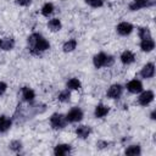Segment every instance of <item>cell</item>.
Instances as JSON below:
<instances>
[{
  "mask_svg": "<svg viewBox=\"0 0 156 156\" xmlns=\"http://www.w3.org/2000/svg\"><path fill=\"white\" fill-rule=\"evenodd\" d=\"M28 45L30 49V52L34 55L41 54L44 51H46L48 49H50V43L39 33H33L28 37Z\"/></svg>",
  "mask_w": 156,
  "mask_h": 156,
  "instance_id": "1",
  "label": "cell"
},
{
  "mask_svg": "<svg viewBox=\"0 0 156 156\" xmlns=\"http://www.w3.org/2000/svg\"><path fill=\"white\" fill-rule=\"evenodd\" d=\"M67 119H66V115L62 113H52L50 117V126L52 129H62L66 127L67 124Z\"/></svg>",
  "mask_w": 156,
  "mask_h": 156,
  "instance_id": "2",
  "label": "cell"
},
{
  "mask_svg": "<svg viewBox=\"0 0 156 156\" xmlns=\"http://www.w3.org/2000/svg\"><path fill=\"white\" fill-rule=\"evenodd\" d=\"M155 99V94L152 90H141L138 96V104L140 106H147L150 105Z\"/></svg>",
  "mask_w": 156,
  "mask_h": 156,
  "instance_id": "3",
  "label": "cell"
},
{
  "mask_svg": "<svg viewBox=\"0 0 156 156\" xmlns=\"http://www.w3.org/2000/svg\"><path fill=\"white\" fill-rule=\"evenodd\" d=\"M83 111L79 108V107H72L67 113H66V119L67 122L69 123H76V122H79L82 121L83 118Z\"/></svg>",
  "mask_w": 156,
  "mask_h": 156,
  "instance_id": "4",
  "label": "cell"
},
{
  "mask_svg": "<svg viewBox=\"0 0 156 156\" xmlns=\"http://www.w3.org/2000/svg\"><path fill=\"white\" fill-rule=\"evenodd\" d=\"M151 5H154V0H132L129 2L128 7L130 11H139V10L149 7Z\"/></svg>",
  "mask_w": 156,
  "mask_h": 156,
  "instance_id": "5",
  "label": "cell"
},
{
  "mask_svg": "<svg viewBox=\"0 0 156 156\" xmlns=\"http://www.w3.org/2000/svg\"><path fill=\"white\" fill-rule=\"evenodd\" d=\"M122 94H123V87L118 83L112 84L106 91V95L110 99H119L122 96Z\"/></svg>",
  "mask_w": 156,
  "mask_h": 156,
  "instance_id": "6",
  "label": "cell"
},
{
  "mask_svg": "<svg viewBox=\"0 0 156 156\" xmlns=\"http://www.w3.org/2000/svg\"><path fill=\"white\" fill-rule=\"evenodd\" d=\"M133 29H134L133 24L129 23V22H126V21L119 22V23L116 26V30H117V33H118L119 35H122V37L129 35V34L133 32Z\"/></svg>",
  "mask_w": 156,
  "mask_h": 156,
  "instance_id": "7",
  "label": "cell"
},
{
  "mask_svg": "<svg viewBox=\"0 0 156 156\" xmlns=\"http://www.w3.org/2000/svg\"><path fill=\"white\" fill-rule=\"evenodd\" d=\"M140 77L144 79H150L155 76V65L152 62H147L146 65H144L140 69Z\"/></svg>",
  "mask_w": 156,
  "mask_h": 156,
  "instance_id": "8",
  "label": "cell"
},
{
  "mask_svg": "<svg viewBox=\"0 0 156 156\" xmlns=\"http://www.w3.org/2000/svg\"><path fill=\"white\" fill-rule=\"evenodd\" d=\"M126 88H127V90H128L129 93H132V94H139V93L143 90V83H141V80H139V79H132V80H129V82L127 83Z\"/></svg>",
  "mask_w": 156,
  "mask_h": 156,
  "instance_id": "9",
  "label": "cell"
},
{
  "mask_svg": "<svg viewBox=\"0 0 156 156\" xmlns=\"http://www.w3.org/2000/svg\"><path fill=\"white\" fill-rule=\"evenodd\" d=\"M72 150V146L69 144H65V143H61V144H57L55 145L54 147V155L55 156H66L71 152Z\"/></svg>",
  "mask_w": 156,
  "mask_h": 156,
  "instance_id": "10",
  "label": "cell"
},
{
  "mask_svg": "<svg viewBox=\"0 0 156 156\" xmlns=\"http://www.w3.org/2000/svg\"><path fill=\"white\" fill-rule=\"evenodd\" d=\"M106 57L107 54L105 52H99L96 55L93 56V65L95 68H101V67H106Z\"/></svg>",
  "mask_w": 156,
  "mask_h": 156,
  "instance_id": "11",
  "label": "cell"
},
{
  "mask_svg": "<svg viewBox=\"0 0 156 156\" xmlns=\"http://www.w3.org/2000/svg\"><path fill=\"white\" fill-rule=\"evenodd\" d=\"M141 51L144 52H151L154 49H155V40L151 38H146V39H141L140 44H139Z\"/></svg>",
  "mask_w": 156,
  "mask_h": 156,
  "instance_id": "12",
  "label": "cell"
},
{
  "mask_svg": "<svg viewBox=\"0 0 156 156\" xmlns=\"http://www.w3.org/2000/svg\"><path fill=\"white\" fill-rule=\"evenodd\" d=\"M76 135L79 138V139H87L90 134H91V128L89 126H85V124H82V126H78L74 130Z\"/></svg>",
  "mask_w": 156,
  "mask_h": 156,
  "instance_id": "13",
  "label": "cell"
},
{
  "mask_svg": "<svg viewBox=\"0 0 156 156\" xmlns=\"http://www.w3.org/2000/svg\"><path fill=\"white\" fill-rule=\"evenodd\" d=\"M119 60H121V62L123 63V65H130V63H133L134 61H135V55H134V52L133 51H130V50H124L122 54H121V56H119Z\"/></svg>",
  "mask_w": 156,
  "mask_h": 156,
  "instance_id": "14",
  "label": "cell"
},
{
  "mask_svg": "<svg viewBox=\"0 0 156 156\" xmlns=\"http://www.w3.org/2000/svg\"><path fill=\"white\" fill-rule=\"evenodd\" d=\"M108 112H110L108 106H106V105H104V104H99V105H96L95 108H94V116H95L96 118H104L105 116H107Z\"/></svg>",
  "mask_w": 156,
  "mask_h": 156,
  "instance_id": "15",
  "label": "cell"
},
{
  "mask_svg": "<svg viewBox=\"0 0 156 156\" xmlns=\"http://www.w3.org/2000/svg\"><path fill=\"white\" fill-rule=\"evenodd\" d=\"M21 94H22L23 100H24V101H28V102L33 101L34 98H35L34 90H33L32 88H29V87H23V88L21 89Z\"/></svg>",
  "mask_w": 156,
  "mask_h": 156,
  "instance_id": "16",
  "label": "cell"
},
{
  "mask_svg": "<svg viewBox=\"0 0 156 156\" xmlns=\"http://www.w3.org/2000/svg\"><path fill=\"white\" fill-rule=\"evenodd\" d=\"M124 154L126 155H130V156H138L141 154V147L140 145L138 144H132V145H128L124 150Z\"/></svg>",
  "mask_w": 156,
  "mask_h": 156,
  "instance_id": "17",
  "label": "cell"
},
{
  "mask_svg": "<svg viewBox=\"0 0 156 156\" xmlns=\"http://www.w3.org/2000/svg\"><path fill=\"white\" fill-rule=\"evenodd\" d=\"M48 27H49V29H50L51 32H58V30H61V28H62V23H61V21H60L58 18L54 17V18L49 20Z\"/></svg>",
  "mask_w": 156,
  "mask_h": 156,
  "instance_id": "18",
  "label": "cell"
},
{
  "mask_svg": "<svg viewBox=\"0 0 156 156\" xmlns=\"http://www.w3.org/2000/svg\"><path fill=\"white\" fill-rule=\"evenodd\" d=\"M66 87L69 90H79L82 88V83L78 78H69L66 83Z\"/></svg>",
  "mask_w": 156,
  "mask_h": 156,
  "instance_id": "19",
  "label": "cell"
},
{
  "mask_svg": "<svg viewBox=\"0 0 156 156\" xmlns=\"http://www.w3.org/2000/svg\"><path fill=\"white\" fill-rule=\"evenodd\" d=\"M77 40L76 39H68L67 41H65L63 43V45H62V50L65 51V52H72L76 48H77Z\"/></svg>",
  "mask_w": 156,
  "mask_h": 156,
  "instance_id": "20",
  "label": "cell"
},
{
  "mask_svg": "<svg viewBox=\"0 0 156 156\" xmlns=\"http://www.w3.org/2000/svg\"><path fill=\"white\" fill-rule=\"evenodd\" d=\"M11 124H12V122H11V119L9 118V117H6V116H0V132H6V130H9L10 128H11Z\"/></svg>",
  "mask_w": 156,
  "mask_h": 156,
  "instance_id": "21",
  "label": "cell"
},
{
  "mask_svg": "<svg viewBox=\"0 0 156 156\" xmlns=\"http://www.w3.org/2000/svg\"><path fill=\"white\" fill-rule=\"evenodd\" d=\"M15 48V40L12 38H4L1 39V49L5 51H10Z\"/></svg>",
  "mask_w": 156,
  "mask_h": 156,
  "instance_id": "22",
  "label": "cell"
},
{
  "mask_svg": "<svg viewBox=\"0 0 156 156\" xmlns=\"http://www.w3.org/2000/svg\"><path fill=\"white\" fill-rule=\"evenodd\" d=\"M54 10H55V6H54V4L52 2H45L44 5H43V7H41V15L43 16H45V17H49L52 12H54Z\"/></svg>",
  "mask_w": 156,
  "mask_h": 156,
  "instance_id": "23",
  "label": "cell"
},
{
  "mask_svg": "<svg viewBox=\"0 0 156 156\" xmlns=\"http://www.w3.org/2000/svg\"><path fill=\"white\" fill-rule=\"evenodd\" d=\"M57 99H58L60 102H67V101H69V99H71V90L69 89H65V90L60 91L58 95H57Z\"/></svg>",
  "mask_w": 156,
  "mask_h": 156,
  "instance_id": "24",
  "label": "cell"
},
{
  "mask_svg": "<svg viewBox=\"0 0 156 156\" xmlns=\"http://www.w3.org/2000/svg\"><path fill=\"white\" fill-rule=\"evenodd\" d=\"M138 35L140 39H146V38H151V32L147 27H139L138 28Z\"/></svg>",
  "mask_w": 156,
  "mask_h": 156,
  "instance_id": "25",
  "label": "cell"
},
{
  "mask_svg": "<svg viewBox=\"0 0 156 156\" xmlns=\"http://www.w3.org/2000/svg\"><path fill=\"white\" fill-rule=\"evenodd\" d=\"M85 2H87L89 6L94 7V9L101 7V6L104 5V0H85Z\"/></svg>",
  "mask_w": 156,
  "mask_h": 156,
  "instance_id": "26",
  "label": "cell"
},
{
  "mask_svg": "<svg viewBox=\"0 0 156 156\" xmlns=\"http://www.w3.org/2000/svg\"><path fill=\"white\" fill-rule=\"evenodd\" d=\"M9 147H10L11 150H13V151H20V150L22 149V143H21L20 140H13V141L10 143Z\"/></svg>",
  "mask_w": 156,
  "mask_h": 156,
  "instance_id": "27",
  "label": "cell"
},
{
  "mask_svg": "<svg viewBox=\"0 0 156 156\" xmlns=\"http://www.w3.org/2000/svg\"><path fill=\"white\" fill-rule=\"evenodd\" d=\"M6 90H7V84L5 82H1L0 80V96L4 95L6 93Z\"/></svg>",
  "mask_w": 156,
  "mask_h": 156,
  "instance_id": "28",
  "label": "cell"
},
{
  "mask_svg": "<svg viewBox=\"0 0 156 156\" xmlns=\"http://www.w3.org/2000/svg\"><path fill=\"white\" fill-rule=\"evenodd\" d=\"M32 2V0H16V4L20 6H28Z\"/></svg>",
  "mask_w": 156,
  "mask_h": 156,
  "instance_id": "29",
  "label": "cell"
},
{
  "mask_svg": "<svg viewBox=\"0 0 156 156\" xmlns=\"http://www.w3.org/2000/svg\"><path fill=\"white\" fill-rule=\"evenodd\" d=\"M107 145H108V143H106V141H99L96 144V146H99V147H107Z\"/></svg>",
  "mask_w": 156,
  "mask_h": 156,
  "instance_id": "30",
  "label": "cell"
},
{
  "mask_svg": "<svg viewBox=\"0 0 156 156\" xmlns=\"http://www.w3.org/2000/svg\"><path fill=\"white\" fill-rule=\"evenodd\" d=\"M150 118H151V119H155V118H156V111H155V110L151 111V113H150Z\"/></svg>",
  "mask_w": 156,
  "mask_h": 156,
  "instance_id": "31",
  "label": "cell"
},
{
  "mask_svg": "<svg viewBox=\"0 0 156 156\" xmlns=\"http://www.w3.org/2000/svg\"><path fill=\"white\" fill-rule=\"evenodd\" d=\"M0 49H1V39H0Z\"/></svg>",
  "mask_w": 156,
  "mask_h": 156,
  "instance_id": "32",
  "label": "cell"
}]
</instances>
